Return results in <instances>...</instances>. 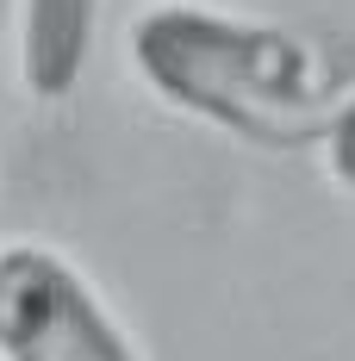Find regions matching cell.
I'll list each match as a JSON object with an SVG mask.
<instances>
[{"label": "cell", "mask_w": 355, "mask_h": 361, "mask_svg": "<svg viewBox=\"0 0 355 361\" xmlns=\"http://www.w3.org/2000/svg\"><path fill=\"white\" fill-rule=\"evenodd\" d=\"M100 0H19V87L56 106L81 87L94 56Z\"/></svg>", "instance_id": "3"}, {"label": "cell", "mask_w": 355, "mask_h": 361, "mask_svg": "<svg viewBox=\"0 0 355 361\" xmlns=\"http://www.w3.org/2000/svg\"><path fill=\"white\" fill-rule=\"evenodd\" d=\"M0 361H138L100 293L44 243L0 250Z\"/></svg>", "instance_id": "2"}, {"label": "cell", "mask_w": 355, "mask_h": 361, "mask_svg": "<svg viewBox=\"0 0 355 361\" xmlns=\"http://www.w3.org/2000/svg\"><path fill=\"white\" fill-rule=\"evenodd\" d=\"M131 63L156 100L262 149L318 144L343 100L312 37L200 0H162L138 13Z\"/></svg>", "instance_id": "1"}, {"label": "cell", "mask_w": 355, "mask_h": 361, "mask_svg": "<svg viewBox=\"0 0 355 361\" xmlns=\"http://www.w3.org/2000/svg\"><path fill=\"white\" fill-rule=\"evenodd\" d=\"M318 144H324V156H330V175L355 193V94L337 100V112H330V125H324Z\"/></svg>", "instance_id": "4"}]
</instances>
